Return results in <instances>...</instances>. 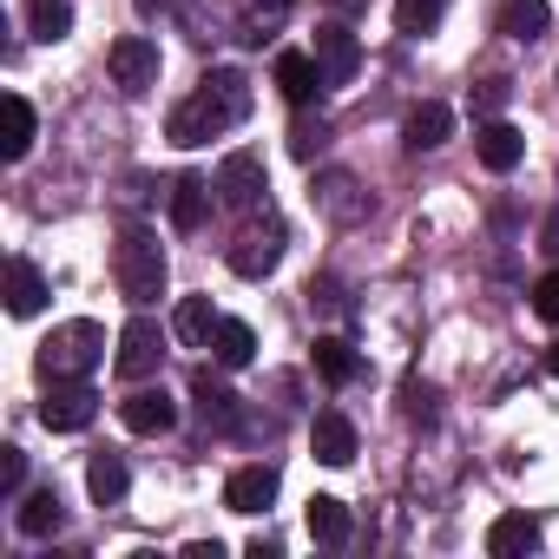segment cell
Here are the masks:
<instances>
[{
	"mask_svg": "<svg viewBox=\"0 0 559 559\" xmlns=\"http://www.w3.org/2000/svg\"><path fill=\"white\" fill-rule=\"evenodd\" d=\"M317 67H323V80H330V86H349V80H356V67H362L356 34H349V27H317Z\"/></svg>",
	"mask_w": 559,
	"mask_h": 559,
	"instance_id": "obj_12",
	"label": "cell"
},
{
	"mask_svg": "<svg viewBox=\"0 0 559 559\" xmlns=\"http://www.w3.org/2000/svg\"><path fill=\"white\" fill-rule=\"evenodd\" d=\"M60 520H67V507H60V493H53V487L27 493V500H21V513H14V526H21L27 539H47V533H60Z\"/></svg>",
	"mask_w": 559,
	"mask_h": 559,
	"instance_id": "obj_20",
	"label": "cell"
},
{
	"mask_svg": "<svg viewBox=\"0 0 559 559\" xmlns=\"http://www.w3.org/2000/svg\"><path fill=\"white\" fill-rule=\"evenodd\" d=\"M428 402H435V389H421V382H408V415H435Z\"/></svg>",
	"mask_w": 559,
	"mask_h": 559,
	"instance_id": "obj_35",
	"label": "cell"
},
{
	"mask_svg": "<svg viewBox=\"0 0 559 559\" xmlns=\"http://www.w3.org/2000/svg\"><path fill=\"white\" fill-rule=\"evenodd\" d=\"M270 80H276V93H284L290 106H310L317 93H330V80H323V67H317V53H276V67H270Z\"/></svg>",
	"mask_w": 559,
	"mask_h": 559,
	"instance_id": "obj_7",
	"label": "cell"
},
{
	"mask_svg": "<svg viewBox=\"0 0 559 559\" xmlns=\"http://www.w3.org/2000/svg\"><path fill=\"white\" fill-rule=\"evenodd\" d=\"M112 276H119V297L126 304H158V290H165V250H158V237L145 230V224H126L119 230V250H112Z\"/></svg>",
	"mask_w": 559,
	"mask_h": 559,
	"instance_id": "obj_2",
	"label": "cell"
},
{
	"mask_svg": "<svg viewBox=\"0 0 559 559\" xmlns=\"http://www.w3.org/2000/svg\"><path fill=\"white\" fill-rule=\"evenodd\" d=\"M500 106H507V80H487L480 86V112H500Z\"/></svg>",
	"mask_w": 559,
	"mask_h": 559,
	"instance_id": "obj_34",
	"label": "cell"
},
{
	"mask_svg": "<svg viewBox=\"0 0 559 559\" xmlns=\"http://www.w3.org/2000/svg\"><path fill=\"white\" fill-rule=\"evenodd\" d=\"M474 152H480V165H487V171H513V165L526 158V139H520L507 119H487V126H480V139H474Z\"/></svg>",
	"mask_w": 559,
	"mask_h": 559,
	"instance_id": "obj_17",
	"label": "cell"
},
{
	"mask_svg": "<svg viewBox=\"0 0 559 559\" xmlns=\"http://www.w3.org/2000/svg\"><path fill=\"white\" fill-rule=\"evenodd\" d=\"M93 415H99V395H93L86 382H47L40 421H47L53 435H80V428H93Z\"/></svg>",
	"mask_w": 559,
	"mask_h": 559,
	"instance_id": "obj_4",
	"label": "cell"
},
{
	"mask_svg": "<svg viewBox=\"0 0 559 559\" xmlns=\"http://www.w3.org/2000/svg\"><path fill=\"white\" fill-rule=\"evenodd\" d=\"M310 448H317L323 467H349V461H356V421L336 415V408H323V415L310 421Z\"/></svg>",
	"mask_w": 559,
	"mask_h": 559,
	"instance_id": "obj_14",
	"label": "cell"
},
{
	"mask_svg": "<svg viewBox=\"0 0 559 559\" xmlns=\"http://www.w3.org/2000/svg\"><path fill=\"white\" fill-rule=\"evenodd\" d=\"M106 67H112V80H119L126 93H152V86H158V40L126 34V40H112Z\"/></svg>",
	"mask_w": 559,
	"mask_h": 559,
	"instance_id": "obj_5",
	"label": "cell"
},
{
	"mask_svg": "<svg viewBox=\"0 0 559 559\" xmlns=\"http://www.w3.org/2000/svg\"><path fill=\"white\" fill-rule=\"evenodd\" d=\"M40 304H47V276H40V263L14 257V263H8V310H14V317H40Z\"/></svg>",
	"mask_w": 559,
	"mask_h": 559,
	"instance_id": "obj_18",
	"label": "cell"
},
{
	"mask_svg": "<svg viewBox=\"0 0 559 559\" xmlns=\"http://www.w3.org/2000/svg\"><path fill=\"white\" fill-rule=\"evenodd\" d=\"M533 317L539 323H559V270H546L539 284H533Z\"/></svg>",
	"mask_w": 559,
	"mask_h": 559,
	"instance_id": "obj_30",
	"label": "cell"
},
{
	"mask_svg": "<svg viewBox=\"0 0 559 559\" xmlns=\"http://www.w3.org/2000/svg\"><path fill=\"white\" fill-rule=\"evenodd\" d=\"M185 559H224V546L217 539H198V546H185Z\"/></svg>",
	"mask_w": 559,
	"mask_h": 559,
	"instance_id": "obj_36",
	"label": "cell"
},
{
	"mask_svg": "<svg viewBox=\"0 0 559 559\" xmlns=\"http://www.w3.org/2000/svg\"><path fill=\"white\" fill-rule=\"evenodd\" d=\"M0 119H8V139H0V152H8V165H21V158L34 152V106H27L21 93H8V99H0Z\"/></svg>",
	"mask_w": 559,
	"mask_h": 559,
	"instance_id": "obj_21",
	"label": "cell"
},
{
	"mask_svg": "<svg viewBox=\"0 0 559 559\" xmlns=\"http://www.w3.org/2000/svg\"><path fill=\"white\" fill-rule=\"evenodd\" d=\"M112 362H119V376H126V382H145V376L165 362V330H158L152 317H132V323H126V336H119V356H112Z\"/></svg>",
	"mask_w": 559,
	"mask_h": 559,
	"instance_id": "obj_6",
	"label": "cell"
},
{
	"mask_svg": "<svg viewBox=\"0 0 559 559\" xmlns=\"http://www.w3.org/2000/svg\"><path fill=\"white\" fill-rule=\"evenodd\" d=\"M243 112H250V80H243V73H230V67H217V73H211L185 106H171L165 139H171V145H211L217 132L243 126Z\"/></svg>",
	"mask_w": 559,
	"mask_h": 559,
	"instance_id": "obj_1",
	"label": "cell"
},
{
	"mask_svg": "<svg viewBox=\"0 0 559 559\" xmlns=\"http://www.w3.org/2000/svg\"><path fill=\"white\" fill-rule=\"evenodd\" d=\"M448 139H454V112H448L441 99L415 106L408 126H402V145H408V152H435V145H448Z\"/></svg>",
	"mask_w": 559,
	"mask_h": 559,
	"instance_id": "obj_15",
	"label": "cell"
},
{
	"mask_svg": "<svg viewBox=\"0 0 559 559\" xmlns=\"http://www.w3.org/2000/svg\"><path fill=\"white\" fill-rule=\"evenodd\" d=\"M310 539L317 546H349V507L336 493H317L310 500Z\"/></svg>",
	"mask_w": 559,
	"mask_h": 559,
	"instance_id": "obj_25",
	"label": "cell"
},
{
	"mask_svg": "<svg viewBox=\"0 0 559 559\" xmlns=\"http://www.w3.org/2000/svg\"><path fill=\"white\" fill-rule=\"evenodd\" d=\"M21 480H27V454L21 448H0V487L21 493Z\"/></svg>",
	"mask_w": 559,
	"mask_h": 559,
	"instance_id": "obj_31",
	"label": "cell"
},
{
	"mask_svg": "<svg viewBox=\"0 0 559 559\" xmlns=\"http://www.w3.org/2000/svg\"><path fill=\"white\" fill-rule=\"evenodd\" d=\"M539 250H546V257H552V263H559V204H552V217H546V224H539Z\"/></svg>",
	"mask_w": 559,
	"mask_h": 559,
	"instance_id": "obj_33",
	"label": "cell"
},
{
	"mask_svg": "<svg viewBox=\"0 0 559 559\" xmlns=\"http://www.w3.org/2000/svg\"><path fill=\"white\" fill-rule=\"evenodd\" d=\"M546 369H552V382H559V343H552V349H546Z\"/></svg>",
	"mask_w": 559,
	"mask_h": 559,
	"instance_id": "obj_37",
	"label": "cell"
},
{
	"mask_svg": "<svg viewBox=\"0 0 559 559\" xmlns=\"http://www.w3.org/2000/svg\"><path fill=\"white\" fill-rule=\"evenodd\" d=\"M263 191H270V185H263V158H257V152H230V158L217 165V198H224L230 211H250Z\"/></svg>",
	"mask_w": 559,
	"mask_h": 559,
	"instance_id": "obj_8",
	"label": "cell"
},
{
	"mask_svg": "<svg viewBox=\"0 0 559 559\" xmlns=\"http://www.w3.org/2000/svg\"><path fill=\"white\" fill-rule=\"evenodd\" d=\"M126 487H132V474H126V461H119V454H93V461H86V493H93L99 507L126 500Z\"/></svg>",
	"mask_w": 559,
	"mask_h": 559,
	"instance_id": "obj_24",
	"label": "cell"
},
{
	"mask_svg": "<svg viewBox=\"0 0 559 559\" xmlns=\"http://www.w3.org/2000/svg\"><path fill=\"white\" fill-rule=\"evenodd\" d=\"M487 552H493V559L539 552V520H533V513H500V520L487 526Z\"/></svg>",
	"mask_w": 559,
	"mask_h": 559,
	"instance_id": "obj_16",
	"label": "cell"
},
{
	"mask_svg": "<svg viewBox=\"0 0 559 559\" xmlns=\"http://www.w3.org/2000/svg\"><path fill=\"white\" fill-rule=\"evenodd\" d=\"M441 14H448V0H395V34L421 40V34L441 27Z\"/></svg>",
	"mask_w": 559,
	"mask_h": 559,
	"instance_id": "obj_29",
	"label": "cell"
},
{
	"mask_svg": "<svg viewBox=\"0 0 559 559\" xmlns=\"http://www.w3.org/2000/svg\"><path fill=\"white\" fill-rule=\"evenodd\" d=\"M217 323H224V317L211 310V297H185V304L171 310V336H178V343H191V349H204V343L217 336Z\"/></svg>",
	"mask_w": 559,
	"mask_h": 559,
	"instance_id": "obj_19",
	"label": "cell"
},
{
	"mask_svg": "<svg viewBox=\"0 0 559 559\" xmlns=\"http://www.w3.org/2000/svg\"><path fill=\"white\" fill-rule=\"evenodd\" d=\"M40 376L47 382H86L99 362H106V330L99 323H86V317H73V323H60L47 343H40Z\"/></svg>",
	"mask_w": 559,
	"mask_h": 559,
	"instance_id": "obj_3",
	"label": "cell"
},
{
	"mask_svg": "<svg viewBox=\"0 0 559 559\" xmlns=\"http://www.w3.org/2000/svg\"><path fill=\"white\" fill-rule=\"evenodd\" d=\"M552 27V8H546V0H507V8H500V34L507 40H539Z\"/></svg>",
	"mask_w": 559,
	"mask_h": 559,
	"instance_id": "obj_26",
	"label": "cell"
},
{
	"mask_svg": "<svg viewBox=\"0 0 559 559\" xmlns=\"http://www.w3.org/2000/svg\"><path fill=\"white\" fill-rule=\"evenodd\" d=\"M119 421H126L132 435H171V428H178V402H171L165 389H132V395L119 402Z\"/></svg>",
	"mask_w": 559,
	"mask_h": 559,
	"instance_id": "obj_10",
	"label": "cell"
},
{
	"mask_svg": "<svg viewBox=\"0 0 559 559\" xmlns=\"http://www.w3.org/2000/svg\"><path fill=\"white\" fill-rule=\"evenodd\" d=\"M211 349H217V362H224V369H243V362L257 356V330H250V323H237V317H224V323H217V336H211Z\"/></svg>",
	"mask_w": 559,
	"mask_h": 559,
	"instance_id": "obj_28",
	"label": "cell"
},
{
	"mask_svg": "<svg viewBox=\"0 0 559 559\" xmlns=\"http://www.w3.org/2000/svg\"><path fill=\"white\" fill-rule=\"evenodd\" d=\"M270 500H276V467L270 461H250V467H237L224 480V507L230 513H263Z\"/></svg>",
	"mask_w": 559,
	"mask_h": 559,
	"instance_id": "obj_11",
	"label": "cell"
},
{
	"mask_svg": "<svg viewBox=\"0 0 559 559\" xmlns=\"http://www.w3.org/2000/svg\"><path fill=\"white\" fill-rule=\"evenodd\" d=\"M211 178H198V171H185V178H171V191H165V211H171V230H198L204 217H211Z\"/></svg>",
	"mask_w": 559,
	"mask_h": 559,
	"instance_id": "obj_13",
	"label": "cell"
},
{
	"mask_svg": "<svg viewBox=\"0 0 559 559\" xmlns=\"http://www.w3.org/2000/svg\"><path fill=\"white\" fill-rule=\"evenodd\" d=\"M191 395H198V415H204V428H237V395H230L224 382H211V369H198Z\"/></svg>",
	"mask_w": 559,
	"mask_h": 559,
	"instance_id": "obj_23",
	"label": "cell"
},
{
	"mask_svg": "<svg viewBox=\"0 0 559 559\" xmlns=\"http://www.w3.org/2000/svg\"><path fill=\"white\" fill-rule=\"evenodd\" d=\"M224 257H230L237 276H250V284H257V276H270L276 263H284V230H276V224H270V230H243Z\"/></svg>",
	"mask_w": 559,
	"mask_h": 559,
	"instance_id": "obj_9",
	"label": "cell"
},
{
	"mask_svg": "<svg viewBox=\"0 0 559 559\" xmlns=\"http://www.w3.org/2000/svg\"><path fill=\"white\" fill-rule=\"evenodd\" d=\"M27 34L34 40H67L73 34V0H27Z\"/></svg>",
	"mask_w": 559,
	"mask_h": 559,
	"instance_id": "obj_27",
	"label": "cell"
},
{
	"mask_svg": "<svg viewBox=\"0 0 559 559\" xmlns=\"http://www.w3.org/2000/svg\"><path fill=\"white\" fill-rule=\"evenodd\" d=\"M317 376H323L330 389H349V382L362 376V362H356V349H349L343 336H317Z\"/></svg>",
	"mask_w": 559,
	"mask_h": 559,
	"instance_id": "obj_22",
	"label": "cell"
},
{
	"mask_svg": "<svg viewBox=\"0 0 559 559\" xmlns=\"http://www.w3.org/2000/svg\"><path fill=\"white\" fill-rule=\"evenodd\" d=\"M158 8H165V0H139V14H158Z\"/></svg>",
	"mask_w": 559,
	"mask_h": 559,
	"instance_id": "obj_38",
	"label": "cell"
},
{
	"mask_svg": "<svg viewBox=\"0 0 559 559\" xmlns=\"http://www.w3.org/2000/svg\"><path fill=\"white\" fill-rule=\"evenodd\" d=\"M290 152H297V158H317V152H323V126H310V119H304V126L290 132Z\"/></svg>",
	"mask_w": 559,
	"mask_h": 559,
	"instance_id": "obj_32",
	"label": "cell"
}]
</instances>
